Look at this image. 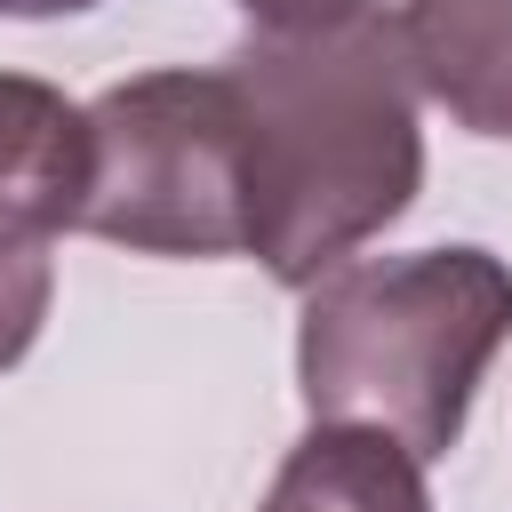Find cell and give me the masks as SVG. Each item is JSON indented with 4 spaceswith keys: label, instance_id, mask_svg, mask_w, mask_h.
Instances as JSON below:
<instances>
[{
    "label": "cell",
    "instance_id": "cell-1",
    "mask_svg": "<svg viewBox=\"0 0 512 512\" xmlns=\"http://www.w3.org/2000/svg\"><path fill=\"white\" fill-rule=\"evenodd\" d=\"M224 80L248 128V256L280 288H312L408 216L424 184V88L400 16L368 0L336 24L248 32Z\"/></svg>",
    "mask_w": 512,
    "mask_h": 512
},
{
    "label": "cell",
    "instance_id": "cell-2",
    "mask_svg": "<svg viewBox=\"0 0 512 512\" xmlns=\"http://www.w3.org/2000/svg\"><path fill=\"white\" fill-rule=\"evenodd\" d=\"M512 336V264L488 248L360 256L304 288L296 392L312 424H352L440 464Z\"/></svg>",
    "mask_w": 512,
    "mask_h": 512
},
{
    "label": "cell",
    "instance_id": "cell-3",
    "mask_svg": "<svg viewBox=\"0 0 512 512\" xmlns=\"http://www.w3.org/2000/svg\"><path fill=\"white\" fill-rule=\"evenodd\" d=\"M80 232L128 256H248V128L224 64L136 72L88 104Z\"/></svg>",
    "mask_w": 512,
    "mask_h": 512
},
{
    "label": "cell",
    "instance_id": "cell-4",
    "mask_svg": "<svg viewBox=\"0 0 512 512\" xmlns=\"http://www.w3.org/2000/svg\"><path fill=\"white\" fill-rule=\"evenodd\" d=\"M88 200V104L32 72H0V224L40 240L80 232Z\"/></svg>",
    "mask_w": 512,
    "mask_h": 512
},
{
    "label": "cell",
    "instance_id": "cell-5",
    "mask_svg": "<svg viewBox=\"0 0 512 512\" xmlns=\"http://www.w3.org/2000/svg\"><path fill=\"white\" fill-rule=\"evenodd\" d=\"M416 88L472 136H512V0H400Z\"/></svg>",
    "mask_w": 512,
    "mask_h": 512
},
{
    "label": "cell",
    "instance_id": "cell-6",
    "mask_svg": "<svg viewBox=\"0 0 512 512\" xmlns=\"http://www.w3.org/2000/svg\"><path fill=\"white\" fill-rule=\"evenodd\" d=\"M256 512H432V488L400 440L352 432V424H312L288 448V464L272 472V496Z\"/></svg>",
    "mask_w": 512,
    "mask_h": 512
},
{
    "label": "cell",
    "instance_id": "cell-7",
    "mask_svg": "<svg viewBox=\"0 0 512 512\" xmlns=\"http://www.w3.org/2000/svg\"><path fill=\"white\" fill-rule=\"evenodd\" d=\"M352 8H368V0H240V16H248L256 32H304V24H336V16H352Z\"/></svg>",
    "mask_w": 512,
    "mask_h": 512
},
{
    "label": "cell",
    "instance_id": "cell-8",
    "mask_svg": "<svg viewBox=\"0 0 512 512\" xmlns=\"http://www.w3.org/2000/svg\"><path fill=\"white\" fill-rule=\"evenodd\" d=\"M80 8H96V0H0V16H80Z\"/></svg>",
    "mask_w": 512,
    "mask_h": 512
}]
</instances>
